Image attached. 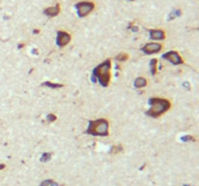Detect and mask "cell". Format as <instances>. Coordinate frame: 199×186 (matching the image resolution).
Wrapping results in <instances>:
<instances>
[{"label":"cell","mask_w":199,"mask_h":186,"mask_svg":"<svg viewBox=\"0 0 199 186\" xmlns=\"http://www.w3.org/2000/svg\"><path fill=\"white\" fill-rule=\"evenodd\" d=\"M128 59V54H125V52H121L117 56V60L118 61H125Z\"/></svg>","instance_id":"obj_13"},{"label":"cell","mask_w":199,"mask_h":186,"mask_svg":"<svg viewBox=\"0 0 199 186\" xmlns=\"http://www.w3.org/2000/svg\"><path fill=\"white\" fill-rule=\"evenodd\" d=\"M183 141H193V138L190 137V136H186V137H183Z\"/></svg>","instance_id":"obj_18"},{"label":"cell","mask_w":199,"mask_h":186,"mask_svg":"<svg viewBox=\"0 0 199 186\" xmlns=\"http://www.w3.org/2000/svg\"><path fill=\"white\" fill-rule=\"evenodd\" d=\"M4 168H5V165H4V164H0V171L3 170Z\"/></svg>","instance_id":"obj_19"},{"label":"cell","mask_w":199,"mask_h":186,"mask_svg":"<svg viewBox=\"0 0 199 186\" xmlns=\"http://www.w3.org/2000/svg\"><path fill=\"white\" fill-rule=\"evenodd\" d=\"M52 182H54V180H52V179L44 180V181L40 184V186H51V184H52Z\"/></svg>","instance_id":"obj_16"},{"label":"cell","mask_w":199,"mask_h":186,"mask_svg":"<svg viewBox=\"0 0 199 186\" xmlns=\"http://www.w3.org/2000/svg\"><path fill=\"white\" fill-rule=\"evenodd\" d=\"M161 49H162V46L160 45V44L150 43V44H147L146 46H144L142 48V51L145 52V54H156V52H158Z\"/></svg>","instance_id":"obj_7"},{"label":"cell","mask_w":199,"mask_h":186,"mask_svg":"<svg viewBox=\"0 0 199 186\" xmlns=\"http://www.w3.org/2000/svg\"><path fill=\"white\" fill-rule=\"evenodd\" d=\"M60 12V7L59 4H56L54 7H49L44 11V13L49 16H56L59 14Z\"/></svg>","instance_id":"obj_8"},{"label":"cell","mask_w":199,"mask_h":186,"mask_svg":"<svg viewBox=\"0 0 199 186\" xmlns=\"http://www.w3.org/2000/svg\"><path fill=\"white\" fill-rule=\"evenodd\" d=\"M92 78L98 80L102 86H108L111 80V61L106 60L93 70Z\"/></svg>","instance_id":"obj_2"},{"label":"cell","mask_w":199,"mask_h":186,"mask_svg":"<svg viewBox=\"0 0 199 186\" xmlns=\"http://www.w3.org/2000/svg\"><path fill=\"white\" fill-rule=\"evenodd\" d=\"M52 158V153H50V152H46V153H44L42 156H41V162H48L50 161V159Z\"/></svg>","instance_id":"obj_12"},{"label":"cell","mask_w":199,"mask_h":186,"mask_svg":"<svg viewBox=\"0 0 199 186\" xmlns=\"http://www.w3.org/2000/svg\"><path fill=\"white\" fill-rule=\"evenodd\" d=\"M150 36L154 40H162L165 38V33L162 30H151Z\"/></svg>","instance_id":"obj_9"},{"label":"cell","mask_w":199,"mask_h":186,"mask_svg":"<svg viewBox=\"0 0 199 186\" xmlns=\"http://www.w3.org/2000/svg\"><path fill=\"white\" fill-rule=\"evenodd\" d=\"M44 85H46V86H49L51 88H59V87H61L62 84H52V82H44Z\"/></svg>","instance_id":"obj_14"},{"label":"cell","mask_w":199,"mask_h":186,"mask_svg":"<svg viewBox=\"0 0 199 186\" xmlns=\"http://www.w3.org/2000/svg\"><path fill=\"white\" fill-rule=\"evenodd\" d=\"M108 130H109V122L106 119L100 118L90 122L87 133L92 136L106 137V136L109 135V131Z\"/></svg>","instance_id":"obj_3"},{"label":"cell","mask_w":199,"mask_h":186,"mask_svg":"<svg viewBox=\"0 0 199 186\" xmlns=\"http://www.w3.org/2000/svg\"><path fill=\"white\" fill-rule=\"evenodd\" d=\"M121 151H123V148L121 146H115L111 148V153H118Z\"/></svg>","instance_id":"obj_15"},{"label":"cell","mask_w":199,"mask_h":186,"mask_svg":"<svg viewBox=\"0 0 199 186\" xmlns=\"http://www.w3.org/2000/svg\"><path fill=\"white\" fill-rule=\"evenodd\" d=\"M71 37L68 33L64 31H59L57 32V38H56V44L59 47H65L68 45V43L70 42Z\"/></svg>","instance_id":"obj_6"},{"label":"cell","mask_w":199,"mask_h":186,"mask_svg":"<svg viewBox=\"0 0 199 186\" xmlns=\"http://www.w3.org/2000/svg\"><path fill=\"white\" fill-rule=\"evenodd\" d=\"M162 57H163L164 59L170 61V62L174 65H180L184 63V60H183V58L181 57V55H180L177 51H174L166 52L165 54L162 55Z\"/></svg>","instance_id":"obj_5"},{"label":"cell","mask_w":199,"mask_h":186,"mask_svg":"<svg viewBox=\"0 0 199 186\" xmlns=\"http://www.w3.org/2000/svg\"><path fill=\"white\" fill-rule=\"evenodd\" d=\"M47 119H48V121L50 122H52V121H54L56 119V116L54 115H48V116H47Z\"/></svg>","instance_id":"obj_17"},{"label":"cell","mask_w":199,"mask_h":186,"mask_svg":"<svg viewBox=\"0 0 199 186\" xmlns=\"http://www.w3.org/2000/svg\"><path fill=\"white\" fill-rule=\"evenodd\" d=\"M134 85H135V87H137V88H142V87L147 85V80H146L145 78H142V77L138 78V79L135 80Z\"/></svg>","instance_id":"obj_10"},{"label":"cell","mask_w":199,"mask_h":186,"mask_svg":"<svg viewBox=\"0 0 199 186\" xmlns=\"http://www.w3.org/2000/svg\"><path fill=\"white\" fill-rule=\"evenodd\" d=\"M150 105L151 108L146 113L151 117H158L159 115H163L170 109L171 106L170 102L163 98H151Z\"/></svg>","instance_id":"obj_1"},{"label":"cell","mask_w":199,"mask_h":186,"mask_svg":"<svg viewBox=\"0 0 199 186\" xmlns=\"http://www.w3.org/2000/svg\"><path fill=\"white\" fill-rule=\"evenodd\" d=\"M76 8L78 10V15L79 16H87L94 9V4L92 2H80L76 5Z\"/></svg>","instance_id":"obj_4"},{"label":"cell","mask_w":199,"mask_h":186,"mask_svg":"<svg viewBox=\"0 0 199 186\" xmlns=\"http://www.w3.org/2000/svg\"><path fill=\"white\" fill-rule=\"evenodd\" d=\"M156 64L157 60L156 59H151L150 62V67H151V75H154L156 73Z\"/></svg>","instance_id":"obj_11"}]
</instances>
